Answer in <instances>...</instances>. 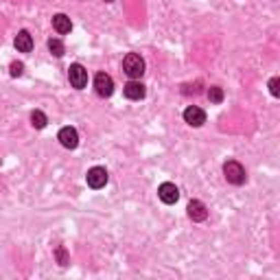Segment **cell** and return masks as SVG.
I'll use <instances>...</instances> for the list:
<instances>
[{
  "label": "cell",
  "mask_w": 280,
  "mask_h": 280,
  "mask_svg": "<svg viewBox=\"0 0 280 280\" xmlns=\"http://www.w3.org/2000/svg\"><path fill=\"white\" fill-rule=\"evenodd\" d=\"M123 70H125V75H127V77H131V79H138V77H143V73H145V59L140 57V55H136V53L125 55Z\"/></svg>",
  "instance_id": "cell-1"
},
{
  "label": "cell",
  "mask_w": 280,
  "mask_h": 280,
  "mask_svg": "<svg viewBox=\"0 0 280 280\" xmlns=\"http://www.w3.org/2000/svg\"><path fill=\"white\" fill-rule=\"evenodd\" d=\"M223 175H226V180L234 186H239L245 182V169H243L241 162H236V160H230V162L223 164Z\"/></svg>",
  "instance_id": "cell-2"
},
{
  "label": "cell",
  "mask_w": 280,
  "mask_h": 280,
  "mask_svg": "<svg viewBox=\"0 0 280 280\" xmlns=\"http://www.w3.org/2000/svg\"><path fill=\"white\" fill-rule=\"evenodd\" d=\"M68 79H70V83H73V88L83 90L88 86V70L81 64H73L68 68Z\"/></svg>",
  "instance_id": "cell-3"
},
{
  "label": "cell",
  "mask_w": 280,
  "mask_h": 280,
  "mask_svg": "<svg viewBox=\"0 0 280 280\" xmlns=\"http://www.w3.org/2000/svg\"><path fill=\"white\" fill-rule=\"evenodd\" d=\"M94 90L99 96H112V92H114V81H112V77L105 75V73H99L94 77Z\"/></svg>",
  "instance_id": "cell-4"
},
{
  "label": "cell",
  "mask_w": 280,
  "mask_h": 280,
  "mask_svg": "<svg viewBox=\"0 0 280 280\" xmlns=\"http://www.w3.org/2000/svg\"><path fill=\"white\" fill-rule=\"evenodd\" d=\"M86 180H88L90 188H103L105 184H108V171H105L103 166H94V169L88 171Z\"/></svg>",
  "instance_id": "cell-5"
},
{
  "label": "cell",
  "mask_w": 280,
  "mask_h": 280,
  "mask_svg": "<svg viewBox=\"0 0 280 280\" xmlns=\"http://www.w3.org/2000/svg\"><path fill=\"white\" fill-rule=\"evenodd\" d=\"M158 197L162 199L164 204H175V201L180 199V191L175 184H171V182H164V184L158 188Z\"/></svg>",
  "instance_id": "cell-6"
},
{
  "label": "cell",
  "mask_w": 280,
  "mask_h": 280,
  "mask_svg": "<svg viewBox=\"0 0 280 280\" xmlns=\"http://www.w3.org/2000/svg\"><path fill=\"white\" fill-rule=\"evenodd\" d=\"M57 138H59L61 147H66V149H75V147L79 145V134H77L75 127H61Z\"/></svg>",
  "instance_id": "cell-7"
},
{
  "label": "cell",
  "mask_w": 280,
  "mask_h": 280,
  "mask_svg": "<svg viewBox=\"0 0 280 280\" xmlns=\"http://www.w3.org/2000/svg\"><path fill=\"white\" fill-rule=\"evenodd\" d=\"M184 121L188 125H193V127H201V125L206 123V114H204V110H199V108H195V105H191V108L184 110Z\"/></svg>",
  "instance_id": "cell-8"
},
{
  "label": "cell",
  "mask_w": 280,
  "mask_h": 280,
  "mask_svg": "<svg viewBox=\"0 0 280 280\" xmlns=\"http://www.w3.org/2000/svg\"><path fill=\"white\" fill-rule=\"evenodd\" d=\"M188 217H191L193 221H204L206 217H208V210H206V206H204V201L193 199L191 204H188Z\"/></svg>",
  "instance_id": "cell-9"
},
{
  "label": "cell",
  "mask_w": 280,
  "mask_h": 280,
  "mask_svg": "<svg viewBox=\"0 0 280 280\" xmlns=\"http://www.w3.org/2000/svg\"><path fill=\"white\" fill-rule=\"evenodd\" d=\"M145 94H147V90L145 86L140 81H129L127 86H125V96L131 101H140V99H145Z\"/></svg>",
  "instance_id": "cell-10"
},
{
  "label": "cell",
  "mask_w": 280,
  "mask_h": 280,
  "mask_svg": "<svg viewBox=\"0 0 280 280\" xmlns=\"http://www.w3.org/2000/svg\"><path fill=\"white\" fill-rule=\"evenodd\" d=\"M13 46H16L20 53H31V48H33V38L29 35V31H20V33L16 35V40H13Z\"/></svg>",
  "instance_id": "cell-11"
},
{
  "label": "cell",
  "mask_w": 280,
  "mask_h": 280,
  "mask_svg": "<svg viewBox=\"0 0 280 280\" xmlns=\"http://www.w3.org/2000/svg\"><path fill=\"white\" fill-rule=\"evenodd\" d=\"M53 29L59 35H66V33H70V29H73V22H70V18L64 16V13H57V16L53 18Z\"/></svg>",
  "instance_id": "cell-12"
},
{
  "label": "cell",
  "mask_w": 280,
  "mask_h": 280,
  "mask_svg": "<svg viewBox=\"0 0 280 280\" xmlns=\"http://www.w3.org/2000/svg\"><path fill=\"white\" fill-rule=\"evenodd\" d=\"M46 123H48V118H46L44 112L35 110L33 114H31V125H33L35 129H44V127H46Z\"/></svg>",
  "instance_id": "cell-13"
},
{
  "label": "cell",
  "mask_w": 280,
  "mask_h": 280,
  "mask_svg": "<svg viewBox=\"0 0 280 280\" xmlns=\"http://www.w3.org/2000/svg\"><path fill=\"white\" fill-rule=\"evenodd\" d=\"M48 51H51L55 57H64L66 48H64V44H61L59 40H48Z\"/></svg>",
  "instance_id": "cell-14"
},
{
  "label": "cell",
  "mask_w": 280,
  "mask_h": 280,
  "mask_svg": "<svg viewBox=\"0 0 280 280\" xmlns=\"http://www.w3.org/2000/svg\"><path fill=\"white\" fill-rule=\"evenodd\" d=\"M208 99H210V103H221L223 101V90L213 86V88L208 90Z\"/></svg>",
  "instance_id": "cell-15"
},
{
  "label": "cell",
  "mask_w": 280,
  "mask_h": 280,
  "mask_svg": "<svg viewBox=\"0 0 280 280\" xmlns=\"http://www.w3.org/2000/svg\"><path fill=\"white\" fill-rule=\"evenodd\" d=\"M269 92L274 94V96L280 94V79H278V77H274V79L269 81Z\"/></svg>",
  "instance_id": "cell-16"
},
{
  "label": "cell",
  "mask_w": 280,
  "mask_h": 280,
  "mask_svg": "<svg viewBox=\"0 0 280 280\" xmlns=\"http://www.w3.org/2000/svg\"><path fill=\"white\" fill-rule=\"evenodd\" d=\"M22 73H24V66L20 64V61H13L11 64V77H20Z\"/></svg>",
  "instance_id": "cell-17"
},
{
  "label": "cell",
  "mask_w": 280,
  "mask_h": 280,
  "mask_svg": "<svg viewBox=\"0 0 280 280\" xmlns=\"http://www.w3.org/2000/svg\"><path fill=\"white\" fill-rule=\"evenodd\" d=\"M57 258H59V263H61V265H66V263H68V258H66V252H64V248H57Z\"/></svg>",
  "instance_id": "cell-18"
},
{
  "label": "cell",
  "mask_w": 280,
  "mask_h": 280,
  "mask_svg": "<svg viewBox=\"0 0 280 280\" xmlns=\"http://www.w3.org/2000/svg\"><path fill=\"white\" fill-rule=\"evenodd\" d=\"M105 3H112V0H105Z\"/></svg>",
  "instance_id": "cell-19"
}]
</instances>
